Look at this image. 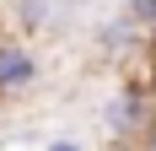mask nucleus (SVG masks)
Instances as JSON below:
<instances>
[{"label":"nucleus","mask_w":156,"mask_h":151,"mask_svg":"<svg viewBox=\"0 0 156 151\" xmlns=\"http://www.w3.org/2000/svg\"><path fill=\"white\" fill-rule=\"evenodd\" d=\"M102 130H108L119 146H135V140H151L156 135V97L151 87H145L140 76H129V81H119V87L108 92V103H102Z\"/></svg>","instance_id":"1"},{"label":"nucleus","mask_w":156,"mask_h":151,"mask_svg":"<svg viewBox=\"0 0 156 151\" xmlns=\"http://www.w3.org/2000/svg\"><path fill=\"white\" fill-rule=\"evenodd\" d=\"M27 87H38V54L5 38V43H0V97L27 92Z\"/></svg>","instance_id":"2"},{"label":"nucleus","mask_w":156,"mask_h":151,"mask_svg":"<svg viewBox=\"0 0 156 151\" xmlns=\"http://www.w3.org/2000/svg\"><path fill=\"white\" fill-rule=\"evenodd\" d=\"M70 0H11V27L16 32H54Z\"/></svg>","instance_id":"3"},{"label":"nucleus","mask_w":156,"mask_h":151,"mask_svg":"<svg viewBox=\"0 0 156 151\" xmlns=\"http://www.w3.org/2000/svg\"><path fill=\"white\" fill-rule=\"evenodd\" d=\"M92 43H97V54H129L135 43H145V32L135 27L124 11H119V16H108V22L97 27V38H92Z\"/></svg>","instance_id":"4"},{"label":"nucleus","mask_w":156,"mask_h":151,"mask_svg":"<svg viewBox=\"0 0 156 151\" xmlns=\"http://www.w3.org/2000/svg\"><path fill=\"white\" fill-rule=\"evenodd\" d=\"M124 16L145 32V38H156V0H129V6H124Z\"/></svg>","instance_id":"5"},{"label":"nucleus","mask_w":156,"mask_h":151,"mask_svg":"<svg viewBox=\"0 0 156 151\" xmlns=\"http://www.w3.org/2000/svg\"><path fill=\"white\" fill-rule=\"evenodd\" d=\"M140 81L151 87V97H156V38H145V76Z\"/></svg>","instance_id":"6"},{"label":"nucleus","mask_w":156,"mask_h":151,"mask_svg":"<svg viewBox=\"0 0 156 151\" xmlns=\"http://www.w3.org/2000/svg\"><path fill=\"white\" fill-rule=\"evenodd\" d=\"M43 151H86V146H81V140H70V135H59V140H48Z\"/></svg>","instance_id":"7"},{"label":"nucleus","mask_w":156,"mask_h":151,"mask_svg":"<svg viewBox=\"0 0 156 151\" xmlns=\"http://www.w3.org/2000/svg\"><path fill=\"white\" fill-rule=\"evenodd\" d=\"M140 151H156V135H151V140H145V146H140Z\"/></svg>","instance_id":"8"}]
</instances>
